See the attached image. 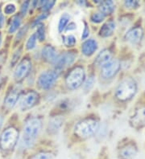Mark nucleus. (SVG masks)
<instances>
[{
	"mask_svg": "<svg viewBox=\"0 0 145 159\" xmlns=\"http://www.w3.org/2000/svg\"><path fill=\"white\" fill-rule=\"evenodd\" d=\"M41 129V121L38 118H32L27 121L23 128V136L20 142L21 149H27L33 146Z\"/></svg>",
	"mask_w": 145,
	"mask_h": 159,
	"instance_id": "nucleus-1",
	"label": "nucleus"
},
{
	"mask_svg": "<svg viewBox=\"0 0 145 159\" xmlns=\"http://www.w3.org/2000/svg\"><path fill=\"white\" fill-rule=\"evenodd\" d=\"M19 139V133L16 129L10 127L3 131L0 136V149L2 153H8L15 149Z\"/></svg>",
	"mask_w": 145,
	"mask_h": 159,
	"instance_id": "nucleus-2",
	"label": "nucleus"
},
{
	"mask_svg": "<svg viewBox=\"0 0 145 159\" xmlns=\"http://www.w3.org/2000/svg\"><path fill=\"white\" fill-rule=\"evenodd\" d=\"M99 129V122L94 119H85L77 123L74 133L78 138L86 139L92 137Z\"/></svg>",
	"mask_w": 145,
	"mask_h": 159,
	"instance_id": "nucleus-3",
	"label": "nucleus"
},
{
	"mask_svg": "<svg viewBox=\"0 0 145 159\" xmlns=\"http://www.w3.org/2000/svg\"><path fill=\"white\" fill-rule=\"evenodd\" d=\"M137 91L136 83L132 78L124 80L115 90V96L120 101H128L135 96Z\"/></svg>",
	"mask_w": 145,
	"mask_h": 159,
	"instance_id": "nucleus-4",
	"label": "nucleus"
},
{
	"mask_svg": "<svg viewBox=\"0 0 145 159\" xmlns=\"http://www.w3.org/2000/svg\"><path fill=\"white\" fill-rule=\"evenodd\" d=\"M85 78V70L81 67H76L66 76L65 83L72 90L77 89L83 84Z\"/></svg>",
	"mask_w": 145,
	"mask_h": 159,
	"instance_id": "nucleus-5",
	"label": "nucleus"
},
{
	"mask_svg": "<svg viewBox=\"0 0 145 159\" xmlns=\"http://www.w3.org/2000/svg\"><path fill=\"white\" fill-rule=\"evenodd\" d=\"M57 77V73L54 71H46L42 72L39 76L37 83L42 89H49L54 85Z\"/></svg>",
	"mask_w": 145,
	"mask_h": 159,
	"instance_id": "nucleus-6",
	"label": "nucleus"
},
{
	"mask_svg": "<svg viewBox=\"0 0 145 159\" xmlns=\"http://www.w3.org/2000/svg\"><path fill=\"white\" fill-rule=\"evenodd\" d=\"M120 68V63L118 60H111L102 67V76L105 79L112 78L117 74Z\"/></svg>",
	"mask_w": 145,
	"mask_h": 159,
	"instance_id": "nucleus-7",
	"label": "nucleus"
},
{
	"mask_svg": "<svg viewBox=\"0 0 145 159\" xmlns=\"http://www.w3.org/2000/svg\"><path fill=\"white\" fill-rule=\"evenodd\" d=\"M31 68V63L28 59H24L19 63V65L16 68L15 73H14V77L16 80L20 81L23 78L28 75L30 72V70Z\"/></svg>",
	"mask_w": 145,
	"mask_h": 159,
	"instance_id": "nucleus-8",
	"label": "nucleus"
},
{
	"mask_svg": "<svg viewBox=\"0 0 145 159\" xmlns=\"http://www.w3.org/2000/svg\"><path fill=\"white\" fill-rule=\"evenodd\" d=\"M138 153V148L135 144H126L118 149V159H134Z\"/></svg>",
	"mask_w": 145,
	"mask_h": 159,
	"instance_id": "nucleus-9",
	"label": "nucleus"
},
{
	"mask_svg": "<svg viewBox=\"0 0 145 159\" xmlns=\"http://www.w3.org/2000/svg\"><path fill=\"white\" fill-rule=\"evenodd\" d=\"M75 60V56L70 52H66L57 57L56 61L54 62V66L57 71L64 69L66 67L70 66V64L74 63Z\"/></svg>",
	"mask_w": 145,
	"mask_h": 159,
	"instance_id": "nucleus-10",
	"label": "nucleus"
},
{
	"mask_svg": "<svg viewBox=\"0 0 145 159\" xmlns=\"http://www.w3.org/2000/svg\"><path fill=\"white\" fill-rule=\"evenodd\" d=\"M39 100V95L36 92H30L27 93L23 97L20 102V108L23 111H26L27 109H31L37 104Z\"/></svg>",
	"mask_w": 145,
	"mask_h": 159,
	"instance_id": "nucleus-11",
	"label": "nucleus"
},
{
	"mask_svg": "<svg viewBox=\"0 0 145 159\" xmlns=\"http://www.w3.org/2000/svg\"><path fill=\"white\" fill-rule=\"evenodd\" d=\"M19 94H20V88L16 86L8 93L6 99L4 101V105L7 109H12L19 100Z\"/></svg>",
	"mask_w": 145,
	"mask_h": 159,
	"instance_id": "nucleus-12",
	"label": "nucleus"
},
{
	"mask_svg": "<svg viewBox=\"0 0 145 159\" xmlns=\"http://www.w3.org/2000/svg\"><path fill=\"white\" fill-rule=\"evenodd\" d=\"M143 32L142 28L140 27H135L130 30L128 33L126 34V39L130 42V43L135 44V43H139L143 38Z\"/></svg>",
	"mask_w": 145,
	"mask_h": 159,
	"instance_id": "nucleus-13",
	"label": "nucleus"
},
{
	"mask_svg": "<svg viewBox=\"0 0 145 159\" xmlns=\"http://www.w3.org/2000/svg\"><path fill=\"white\" fill-rule=\"evenodd\" d=\"M131 124L135 128L145 125V108L136 110L135 114L131 118Z\"/></svg>",
	"mask_w": 145,
	"mask_h": 159,
	"instance_id": "nucleus-14",
	"label": "nucleus"
},
{
	"mask_svg": "<svg viewBox=\"0 0 145 159\" xmlns=\"http://www.w3.org/2000/svg\"><path fill=\"white\" fill-rule=\"evenodd\" d=\"M97 48H98V44L96 41L94 39H88L84 42L81 46V52L86 57H90L95 52Z\"/></svg>",
	"mask_w": 145,
	"mask_h": 159,
	"instance_id": "nucleus-15",
	"label": "nucleus"
},
{
	"mask_svg": "<svg viewBox=\"0 0 145 159\" xmlns=\"http://www.w3.org/2000/svg\"><path fill=\"white\" fill-rule=\"evenodd\" d=\"M112 58V54L108 49H104L98 55L96 60H95V64L97 66L103 67V65L108 63L109 61L111 60Z\"/></svg>",
	"mask_w": 145,
	"mask_h": 159,
	"instance_id": "nucleus-16",
	"label": "nucleus"
},
{
	"mask_svg": "<svg viewBox=\"0 0 145 159\" xmlns=\"http://www.w3.org/2000/svg\"><path fill=\"white\" fill-rule=\"evenodd\" d=\"M42 57L43 58L46 60L48 63H52L54 64L56 61L57 56L55 49L51 46H45L42 50Z\"/></svg>",
	"mask_w": 145,
	"mask_h": 159,
	"instance_id": "nucleus-17",
	"label": "nucleus"
},
{
	"mask_svg": "<svg viewBox=\"0 0 145 159\" xmlns=\"http://www.w3.org/2000/svg\"><path fill=\"white\" fill-rule=\"evenodd\" d=\"M114 29H115V24H114V22H106L105 24H103V27H101L99 33H100L101 36L108 37L112 35Z\"/></svg>",
	"mask_w": 145,
	"mask_h": 159,
	"instance_id": "nucleus-18",
	"label": "nucleus"
},
{
	"mask_svg": "<svg viewBox=\"0 0 145 159\" xmlns=\"http://www.w3.org/2000/svg\"><path fill=\"white\" fill-rule=\"evenodd\" d=\"M114 4L112 1H103L101 2L100 7H99V11L105 16L106 15H110L114 11Z\"/></svg>",
	"mask_w": 145,
	"mask_h": 159,
	"instance_id": "nucleus-19",
	"label": "nucleus"
},
{
	"mask_svg": "<svg viewBox=\"0 0 145 159\" xmlns=\"http://www.w3.org/2000/svg\"><path fill=\"white\" fill-rule=\"evenodd\" d=\"M29 159H55V154L48 150H41L31 156Z\"/></svg>",
	"mask_w": 145,
	"mask_h": 159,
	"instance_id": "nucleus-20",
	"label": "nucleus"
},
{
	"mask_svg": "<svg viewBox=\"0 0 145 159\" xmlns=\"http://www.w3.org/2000/svg\"><path fill=\"white\" fill-rule=\"evenodd\" d=\"M70 20V16L68 14H64V15H62L60 16L59 23H58V31H59V32H62V31H64Z\"/></svg>",
	"mask_w": 145,
	"mask_h": 159,
	"instance_id": "nucleus-21",
	"label": "nucleus"
},
{
	"mask_svg": "<svg viewBox=\"0 0 145 159\" xmlns=\"http://www.w3.org/2000/svg\"><path fill=\"white\" fill-rule=\"evenodd\" d=\"M20 23H21V18L19 16H16L13 18L12 23H11V25L9 27V33H13L16 30L18 29L20 26Z\"/></svg>",
	"mask_w": 145,
	"mask_h": 159,
	"instance_id": "nucleus-22",
	"label": "nucleus"
},
{
	"mask_svg": "<svg viewBox=\"0 0 145 159\" xmlns=\"http://www.w3.org/2000/svg\"><path fill=\"white\" fill-rule=\"evenodd\" d=\"M55 1L52 0V1H41L40 2V7H41V9L44 11H47L50 10L52 7L54 6Z\"/></svg>",
	"mask_w": 145,
	"mask_h": 159,
	"instance_id": "nucleus-23",
	"label": "nucleus"
},
{
	"mask_svg": "<svg viewBox=\"0 0 145 159\" xmlns=\"http://www.w3.org/2000/svg\"><path fill=\"white\" fill-rule=\"evenodd\" d=\"M36 43V34H33L27 39V43H26V48L27 50H31L35 48Z\"/></svg>",
	"mask_w": 145,
	"mask_h": 159,
	"instance_id": "nucleus-24",
	"label": "nucleus"
},
{
	"mask_svg": "<svg viewBox=\"0 0 145 159\" xmlns=\"http://www.w3.org/2000/svg\"><path fill=\"white\" fill-rule=\"evenodd\" d=\"M104 19H105V16L103 15V14L101 13L100 11L95 12V13H94L90 17L91 22L96 23H101V22L104 20Z\"/></svg>",
	"mask_w": 145,
	"mask_h": 159,
	"instance_id": "nucleus-25",
	"label": "nucleus"
},
{
	"mask_svg": "<svg viewBox=\"0 0 145 159\" xmlns=\"http://www.w3.org/2000/svg\"><path fill=\"white\" fill-rule=\"evenodd\" d=\"M63 42L66 47H73L76 43V38L73 35H66L64 37Z\"/></svg>",
	"mask_w": 145,
	"mask_h": 159,
	"instance_id": "nucleus-26",
	"label": "nucleus"
},
{
	"mask_svg": "<svg viewBox=\"0 0 145 159\" xmlns=\"http://www.w3.org/2000/svg\"><path fill=\"white\" fill-rule=\"evenodd\" d=\"M36 38H38V39L41 42H42L43 40H45V27L42 24H40L37 27V31H36Z\"/></svg>",
	"mask_w": 145,
	"mask_h": 159,
	"instance_id": "nucleus-27",
	"label": "nucleus"
},
{
	"mask_svg": "<svg viewBox=\"0 0 145 159\" xmlns=\"http://www.w3.org/2000/svg\"><path fill=\"white\" fill-rule=\"evenodd\" d=\"M16 6L12 3H9L6 5V7H4V13L7 14V15H11V14H13L14 12L16 11Z\"/></svg>",
	"mask_w": 145,
	"mask_h": 159,
	"instance_id": "nucleus-28",
	"label": "nucleus"
},
{
	"mask_svg": "<svg viewBox=\"0 0 145 159\" xmlns=\"http://www.w3.org/2000/svg\"><path fill=\"white\" fill-rule=\"evenodd\" d=\"M48 16V12H45V13H42L41 15H40V16H38V17L36 18L35 20V21L33 22V26L36 25V24H38L41 21V20H45L47 17Z\"/></svg>",
	"mask_w": 145,
	"mask_h": 159,
	"instance_id": "nucleus-29",
	"label": "nucleus"
},
{
	"mask_svg": "<svg viewBox=\"0 0 145 159\" xmlns=\"http://www.w3.org/2000/svg\"><path fill=\"white\" fill-rule=\"evenodd\" d=\"M94 83V79L93 76H90L89 79L87 80L85 84V89L86 90H89L90 89L91 87L93 86Z\"/></svg>",
	"mask_w": 145,
	"mask_h": 159,
	"instance_id": "nucleus-30",
	"label": "nucleus"
},
{
	"mask_svg": "<svg viewBox=\"0 0 145 159\" xmlns=\"http://www.w3.org/2000/svg\"><path fill=\"white\" fill-rule=\"evenodd\" d=\"M125 4V6L127 7H129V8H134V7H136L138 6V2L137 1H132V0H128V1H125L124 2Z\"/></svg>",
	"mask_w": 145,
	"mask_h": 159,
	"instance_id": "nucleus-31",
	"label": "nucleus"
},
{
	"mask_svg": "<svg viewBox=\"0 0 145 159\" xmlns=\"http://www.w3.org/2000/svg\"><path fill=\"white\" fill-rule=\"evenodd\" d=\"M28 6H29V2L27 1V2H24L23 3L21 7V14L22 16H24L27 11V9H28Z\"/></svg>",
	"mask_w": 145,
	"mask_h": 159,
	"instance_id": "nucleus-32",
	"label": "nucleus"
},
{
	"mask_svg": "<svg viewBox=\"0 0 145 159\" xmlns=\"http://www.w3.org/2000/svg\"><path fill=\"white\" fill-rule=\"evenodd\" d=\"M89 34V28L87 27L86 24L85 25V27H84V30H83V32H82V35H81V39H86L88 35Z\"/></svg>",
	"mask_w": 145,
	"mask_h": 159,
	"instance_id": "nucleus-33",
	"label": "nucleus"
},
{
	"mask_svg": "<svg viewBox=\"0 0 145 159\" xmlns=\"http://www.w3.org/2000/svg\"><path fill=\"white\" fill-rule=\"evenodd\" d=\"M19 57H20V50L16 51V53L14 54L13 58H12V59H13V60H12V64H15V63H16V61H17L18 58H19Z\"/></svg>",
	"mask_w": 145,
	"mask_h": 159,
	"instance_id": "nucleus-34",
	"label": "nucleus"
},
{
	"mask_svg": "<svg viewBox=\"0 0 145 159\" xmlns=\"http://www.w3.org/2000/svg\"><path fill=\"white\" fill-rule=\"evenodd\" d=\"M4 20H5V18H4V16L3 14H2V11L0 9V28H2V26H3Z\"/></svg>",
	"mask_w": 145,
	"mask_h": 159,
	"instance_id": "nucleus-35",
	"label": "nucleus"
},
{
	"mask_svg": "<svg viewBox=\"0 0 145 159\" xmlns=\"http://www.w3.org/2000/svg\"><path fill=\"white\" fill-rule=\"evenodd\" d=\"M75 28H76V25L74 24V23H70V25H69V27H67V28H66V30H67V31H69V30L75 29Z\"/></svg>",
	"mask_w": 145,
	"mask_h": 159,
	"instance_id": "nucleus-36",
	"label": "nucleus"
},
{
	"mask_svg": "<svg viewBox=\"0 0 145 159\" xmlns=\"http://www.w3.org/2000/svg\"><path fill=\"white\" fill-rule=\"evenodd\" d=\"M2 121H3V119H2V115L0 114V129L2 128Z\"/></svg>",
	"mask_w": 145,
	"mask_h": 159,
	"instance_id": "nucleus-37",
	"label": "nucleus"
},
{
	"mask_svg": "<svg viewBox=\"0 0 145 159\" xmlns=\"http://www.w3.org/2000/svg\"><path fill=\"white\" fill-rule=\"evenodd\" d=\"M1 42H2V39H1V35H0V45H1Z\"/></svg>",
	"mask_w": 145,
	"mask_h": 159,
	"instance_id": "nucleus-38",
	"label": "nucleus"
},
{
	"mask_svg": "<svg viewBox=\"0 0 145 159\" xmlns=\"http://www.w3.org/2000/svg\"><path fill=\"white\" fill-rule=\"evenodd\" d=\"M0 85H1V77H0Z\"/></svg>",
	"mask_w": 145,
	"mask_h": 159,
	"instance_id": "nucleus-39",
	"label": "nucleus"
}]
</instances>
